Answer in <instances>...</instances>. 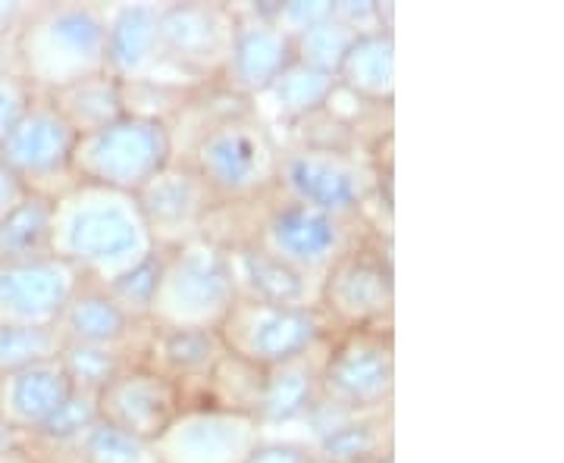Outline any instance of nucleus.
<instances>
[{
  "mask_svg": "<svg viewBox=\"0 0 564 463\" xmlns=\"http://www.w3.org/2000/svg\"><path fill=\"white\" fill-rule=\"evenodd\" d=\"M355 38L358 35L329 13L326 20L314 22L311 29H304L302 35L292 38V44H295V63L311 66V69L326 73V76H336Z\"/></svg>",
  "mask_w": 564,
  "mask_h": 463,
  "instance_id": "31",
  "label": "nucleus"
},
{
  "mask_svg": "<svg viewBox=\"0 0 564 463\" xmlns=\"http://www.w3.org/2000/svg\"><path fill=\"white\" fill-rule=\"evenodd\" d=\"M236 301L239 291L229 247L202 235L161 251V276L148 322L173 329H220Z\"/></svg>",
  "mask_w": 564,
  "mask_h": 463,
  "instance_id": "5",
  "label": "nucleus"
},
{
  "mask_svg": "<svg viewBox=\"0 0 564 463\" xmlns=\"http://www.w3.org/2000/svg\"><path fill=\"white\" fill-rule=\"evenodd\" d=\"M307 423L314 426L311 454L323 463H377L392 454V410L386 414H343L321 404Z\"/></svg>",
  "mask_w": 564,
  "mask_h": 463,
  "instance_id": "20",
  "label": "nucleus"
},
{
  "mask_svg": "<svg viewBox=\"0 0 564 463\" xmlns=\"http://www.w3.org/2000/svg\"><path fill=\"white\" fill-rule=\"evenodd\" d=\"M32 448H39V444H32ZM39 451L54 454V458H66L73 463H161L154 442L129 436L117 426L104 423V420H98L79 442L66 451H47V448H39Z\"/></svg>",
  "mask_w": 564,
  "mask_h": 463,
  "instance_id": "29",
  "label": "nucleus"
},
{
  "mask_svg": "<svg viewBox=\"0 0 564 463\" xmlns=\"http://www.w3.org/2000/svg\"><path fill=\"white\" fill-rule=\"evenodd\" d=\"M17 442H20V439H17V432L0 423V454H3V451H10Z\"/></svg>",
  "mask_w": 564,
  "mask_h": 463,
  "instance_id": "41",
  "label": "nucleus"
},
{
  "mask_svg": "<svg viewBox=\"0 0 564 463\" xmlns=\"http://www.w3.org/2000/svg\"><path fill=\"white\" fill-rule=\"evenodd\" d=\"M25 195H29V191H25L20 181L13 179V176L0 166V220H3V217H7V213H10L22 198H25Z\"/></svg>",
  "mask_w": 564,
  "mask_h": 463,
  "instance_id": "38",
  "label": "nucleus"
},
{
  "mask_svg": "<svg viewBox=\"0 0 564 463\" xmlns=\"http://www.w3.org/2000/svg\"><path fill=\"white\" fill-rule=\"evenodd\" d=\"M76 129L63 120L51 95H35L32 107L10 129L0 142V166L20 181L29 195L61 198L73 179V151H76Z\"/></svg>",
  "mask_w": 564,
  "mask_h": 463,
  "instance_id": "9",
  "label": "nucleus"
},
{
  "mask_svg": "<svg viewBox=\"0 0 564 463\" xmlns=\"http://www.w3.org/2000/svg\"><path fill=\"white\" fill-rule=\"evenodd\" d=\"M217 332L229 354L261 370L295 361L333 335L317 307H276L242 298L232 304Z\"/></svg>",
  "mask_w": 564,
  "mask_h": 463,
  "instance_id": "10",
  "label": "nucleus"
},
{
  "mask_svg": "<svg viewBox=\"0 0 564 463\" xmlns=\"http://www.w3.org/2000/svg\"><path fill=\"white\" fill-rule=\"evenodd\" d=\"M57 329H22V326H0V376L17 373L22 366L51 361L61 354Z\"/></svg>",
  "mask_w": 564,
  "mask_h": 463,
  "instance_id": "33",
  "label": "nucleus"
},
{
  "mask_svg": "<svg viewBox=\"0 0 564 463\" xmlns=\"http://www.w3.org/2000/svg\"><path fill=\"white\" fill-rule=\"evenodd\" d=\"M336 81L343 91L355 95L358 101L389 110L395 101V35H392V29L358 35L345 54Z\"/></svg>",
  "mask_w": 564,
  "mask_h": 463,
  "instance_id": "25",
  "label": "nucleus"
},
{
  "mask_svg": "<svg viewBox=\"0 0 564 463\" xmlns=\"http://www.w3.org/2000/svg\"><path fill=\"white\" fill-rule=\"evenodd\" d=\"M35 95H39V91L22 79L17 69L0 73V142L10 135V129L20 122L22 113L32 107Z\"/></svg>",
  "mask_w": 564,
  "mask_h": 463,
  "instance_id": "36",
  "label": "nucleus"
},
{
  "mask_svg": "<svg viewBox=\"0 0 564 463\" xmlns=\"http://www.w3.org/2000/svg\"><path fill=\"white\" fill-rule=\"evenodd\" d=\"M229 266H232L236 291L242 301L276 304V307H317L321 279L304 276L251 244L229 247Z\"/></svg>",
  "mask_w": 564,
  "mask_h": 463,
  "instance_id": "22",
  "label": "nucleus"
},
{
  "mask_svg": "<svg viewBox=\"0 0 564 463\" xmlns=\"http://www.w3.org/2000/svg\"><path fill=\"white\" fill-rule=\"evenodd\" d=\"M317 310L333 332L392 329L395 273L380 235L358 244L323 273Z\"/></svg>",
  "mask_w": 564,
  "mask_h": 463,
  "instance_id": "8",
  "label": "nucleus"
},
{
  "mask_svg": "<svg viewBox=\"0 0 564 463\" xmlns=\"http://www.w3.org/2000/svg\"><path fill=\"white\" fill-rule=\"evenodd\" d=\"M107 13L101 3H32L10 38L13 66L39 95L104 73Z\"/></svg>",
  "mask_w": 564,
  "mask_h": 463,
  "instance_id": "3",
  "label": "nucleus"
},
{
  "mask_svg": "<svg viewBox=\"0 0 564 463\" xmlns=\"http://www.w3.org/2000/svg\"><path fill=\"white\" fill-rule=\"evenodd\" d=\"M54 329H57L63 344L122 351V354L139 361L148 322L132 320L120 304L110 298V291L104 285L82 283L76 295L69 298V304L63 307L61 320Z\"/></svg>",
  "mask_w": 564,
  "mask_h": 463,
  "instance_id": "18",
  "label": "nucleus"
},
{
  "mask_svg": "<svg viewBox=\"0 0 564 463\" xmlns=\"http://www.w3.org/2000/svg\"><path fill=\"white\" fill-rule=\"evenodd\" d=\"M326 344H317L314 351H307L295 361L280 363L273 370H267V383H263V401H261V420L263 429L270 426H285L299 423L321 407L323 392H321V373H323V354H326Z\"/></svg>",
  "mask_w": 564,
  "mask_h": 463,
  "instance_id": "23",
  "label": "nucleus"
},
{
  "mask_svg": "<svg viewBox=\"0 0 564 463\" xmlns=\"http://www.w3.org/2000/svg\"><path fill=\"white\" fill-rule=\"evenodd\" d=\"M185 395L173 379L144 363H129L104 385L98 395V417L144 442H158L166 426L180 417Z\"/></svg>",
  "mask_w": 564,
  "mask_h": 463,
  "instance_id": "15",
  "label": "nucleus"
},
{
  "mask_svg": "<svg viewBox=\"0 0 564 463\" xmlns=\"http://www.w3.org/2000/svg\"><path fill=\"white\" fill-rule=\"evenodd\" d=\"M261 13L273 25H280L289 38L302 35L304 29H311L314 22L326 20L333 13L329 0H292V3H258Z\"/></svg>",
  "mask_w": 564,
  "mask_h": 463,
  "instance_id": "35",
  "label": "nucleus"
},
{
  "mask_svg": "<svg viewBox=\"0 0 564 463\" xmlns=\"http://www.w3.org/2000/svg\"><path fill=\"white\" fill-rule=\"evenodd\" d=\"M135 201L158 251H170L192 239H202L207 220L220 207L202 176L180 157L163 166L135 195Z\"/></svg>",
  "mask_w": 564,
  "mask_h": 463,
  "instance_id": "13",
  "label": "nucleus"
},
{
  "mask_svg": "<svg viewBox=\"0 0 564 463\" xmlns=\"http://www.w3.org/2000/svg\"><path fill=\"white\" fill-rule=\"evenodd\" d=\"M51 101L57 103L63 120L76 129V135H88L126 117V88L107 69L54 91Z\"/></svg>",
  "mask_w": 564,
  "mask_h": 463,
  "instance_id": "26",
  "label": "nucleus"
},
{
  "mask_svg": "<svg viewBox=\"0 0 564 463\" xmlns=\"http://www.w3.org/2000/svg\"><path fill=\"white\" fill-rule=\"evenodd\" d=\"M173 157L176 144L170 122L126 113L104 129L79 135L73 151V179L139 195Z\"/></svg>",
  "mask_w": 564,
  "mask_h": 463,
  "instance_id": "6",
  "label": "nucleus"
},
{
  "mask_svg": "<svg viewBox=\"0 0 564 463\" xmlns=\"http://www.w3.org/2000/svg\"><path fill=\"white\" fill-rule=\"evenodd\" d=\"M307 458H311V448H307V444L263 439L245 463H304Z\"/></svg>",
  "mask_w": 564,
  "mask_h": 463,
  "instance_id": "37",
  "label": "nucleus"
},
{
  "mask_svg": "<svg viewBox=\"0 0 564 463\" xmlns=\"http://www.w3.org/2000/svg\"><path fill=\"white\" fill-rule=\"evenodd\" d=\"M107 13V41H104V66L122 85H170L192 88L182 81L161 54L158 20L161 3H113L104 7Z\"/></svg>",
  "mask_w": 564,
  "mask_h": 463,
  "instance_id": "14",
  "label": "nucleus"
},
{
  "mask_svg": "<svg viewBox=\"0 0 564 463\" xmlns=\"http://www.w3.org/2000/svg\"><path fill=\"white\" fill-rule=\"evenodd\" d=\"M304 463H323V461H317V458H314V454H311V458H307V461Z\"/></svg>",
  "mask_w": 564,
  "mask_h": 463,
  "instance_id": "42",
  "label": "nucleus"
},
{
  "mask_svg": "<svg viewBox=\"0 0 564 463\" xmlns=\"http://www.w3.org/2000/svg\"><path fill=\"white\" fill-rule=\"evenodd\" d=\"M57 361H61L63 373H66V379L73 385V392L95 395V398H98L104 385L110 383L122 366L135 363V357H129V354H122V351H107V348L63 344Z\"/></svg>",
  "mask_w": 564,
  "mask_h": 463,
  "instance_id": "30",
  "label": "nucleus"
},
{
  "mask_svg": "<svg viewBox=\"0 0 564 463\" xmlns=\"http://www.w3.org/2000/svg\"><path fill=\"white\" fill-rule=\"evenodd\" d=\"M236 25L239 13L229 3H161L158 38L163 63L192 88L214 85L229 57Z\"/></svg>",
  "mask_w": 564,
  "mask_h": 463,
  "instance_id": "11",
  "label": "nucleus"
},
{
  "mask_svg": "<svg viewBox=\"0 0 564 463\" xmlns=\"http://www.w3.org/2000/svg\"><path fill=\"white\" fill-rule=\"evenodd\" d=\"M135 195L76 181L54 198L51 254L79 269L85 283H117L154 254Z\"/></svg>",
  "mask_w": 564,
  "mask_h": 463,
  "instance_id": "1",
  "label": "nucleus"
},
{
  "mask_svg": "<svg viewBox=\"0 0 564 463\" xmlns=\"http://www.w3.org/2000/svg\"><path fill=\"white\" fill-rule=\"evenodd\" d=\"M98 398L95 395H82V392H73L63 407L41 426L35 436L22 439V442L39 444V448H47V451H66L73 444L79 442L82 436L98 423Z\"/></svg>",
  "mask_w": 564,
  "mask_h": 463,
  "instance_id": "32",
  "label": "nucleus"
},
{
  "mask_svg": "<svg viewBox=\"0 0 564 463\" xmlns=\"http://www.w3.org/2000/svg\"><path fill=\"white\" fill-rule=\"evenodd\" d=\"M263 383H267V370L226 351L220 363L214 366V373L207 376V383L202 385V395L195 401H207L214 407H223V410H232V414L258 417L263 401Z\"/></svg>",
  "mask_w": 564,
  "mask_h": 463,
  "instance_id": "28",
  "label": "nucleus"
},
{
  "mask_svg": "<svg viewBox=\"0 0 564 463\" xmlns=\"http://www.w3.org/2000/svg\"><path fill=\"white\" fill-rule=\"evenodd\" d=\"M336 91V76L317 73L311 66L292 63L263 95L248 103L251 113L276 135L280 129H295L326 110Z\"/></svg>",
  "mask_w": 564,
  "mask_h": 463,
  "instance_id": "24",
  "label": "nucleus"
},
{
  "mask_svg": "<svg viewBox=\"0 0 564 463\" xmlns=\"http://www.w3.org/2000/svg\"><path fill=\"white\" fill-rule=\"evenodd\" d=\"M223 354H226V344L217 329H173V326L148 322L139 363L173 379L188 404L202 395V385L207 383V376L214 373Z\"/></svg>",
  "mask_w": 564,
  "mask_h": 463,
  "instance_id": "19",
  "label": "nucleus"
},
{
  "mask_svg": "<svg viewBox=\"0 0 564 463\" xmlns=\"http://www.w3.org/2000/svg\"><path fill=\"white\" fill-rule=\"evenodd\" d=\"M22 16H25V3H0V44L13 38Z\"/></svg>",
  "mask_w": 564,
  "mask_h": 463,
  "instance_id": "39",
  "label": "nucleus"
},
{
  "mask_svg": "<svg viewBox=\"0 0 564 463\" xmlns=\"http://www.w3.org/2000/svg\"><path fill=\"white\" fill-rule=\"evenodd\" d=\"M0 463H47V461L41 458L32 444H25L20 439V442L13 444L10 451H3V454H0Z\"/></svg>",
  "mask_w": 564,
  "mask_h": 463,
  "instance_id": "40",
  "label": "nucleus"
},
{
  "mask_svg": "<svg viewBox=\"0 0 564 463\" xmlns=\"http://www.w3.org/2000/svg\"><path fill=\"white\" fill-rule=\"evenodd\" d=\"M69 395L73 385L57 357L22 366L0 376V423L13 429L17 439H29L61 410Z\"/></svg>",
  "mask_w": 564,
  "mask_h": 463,
  "instance_id": "21",
  "label": "nucleus"
},
{
  "mask_svg": "<svg viewBox=\"0 0 564 463\" xmlns=\"http://www.w3.org/2000/svg\"><path fill=\"white\" fill-rule=\"evenodd\" d=\"M267 439L258 417L192 401L154 442L161 463H245Z\"/></svg>",
  "mask_w": 564,
  "mask_h": 463,
  "instance_id": "12",
  "label": "nucleus"
},
{
  "mask_svg": "<svg viewBox=\"0 0 564 463\" xmlns=\"http://www.w3.org/2000/svg\"><path fill=\"white\" fill-rule=\"evenodd\" d=\"M282 147L245 101L214 110L198 122L195 139L176 151L220 207L254 203L276 195Z\"/></svg>",
  "mask_w": 564,
  "mask_h": 463,
  "instance_id": "2",
  "label": "nucleus"
},
{
  "mask_svg": "<svg viewBox=\"0 0 564 463\" xmlns=\"http://www.w3.org/2000/svg\"><path fill=\"white\" fill-rule=\"evenodd\" d=\"M158 276H161V251H154L135 269H129L117 283L107 285V291L132 320L148 322L151 304H154V291H158Z\"/></svg>",
  "mask_w": 564,
  "mask_h": 463,
  "instance_id": "34",
  "label": "nucleus"
},
{
  "mask_svg": "<svg viewBox=\"0 0 564 463\" xmlns=\"http://www.w3.org/2000/svg\"><path fill=\"white\" fill-rule=\"evenodd\" d=\"M236 13H239L236 38L223 63L220 79L214 85L232 95L236 101L251 103L295 63V44L280 25L263 16L261 7H245V10L236 7Z\"/></svg>",
  "mask_w": 564,
  "mask_h": 463,
  "instance_id": "16",
  "label": "nucleus"
},
{
  "mask_svg": "<svg viewBox=\"0 0 564 463\" xmlns=\"http://www.w3.org/2000/svg\"><path fill=\"white\" fill-rule=\"evenodd\" d=\"M380 166L364 147L282 144L276 195L311 207L333 220L370 225V207L380 198Z\"/></svg>",
  "mask_w": 564,
  "mask_h": 463,
  "instance_id": "4",
  "label": "nucleus"
},
{
  "mask_svg": "<svg viewBox=\"0 0 564 463\" xmlns=\"http://www.w3.org/2000/svg\"><path fill=\"white\" fill-rule=\"evenodd\" d=\"M51 217H54L51 198L25 195L0 220V266L54 257L51 254Z\"/></svg>",
  "mask_w": 564,
  "mask_h": 463,
  "instance_id": "27",
  "label": "nucleus"
},
{
  "mask_svg": "<svg viewBox=\"0 0 564 463\" xmlns=\"http://www.w3.org/2000/svg\"><path fill=\"white\" fill-rule=\"evenodd\" d=\"M323 401L343 414H386L395 401L392 329L333 332L321 373Z\"/></svg>",
  "mask_w": 564,
  "mask_h": 463,
  "instance_id": "7",
  "label": "nucleus"
},
{
  "mask_svg": "<svg viewBox=\"0 0 564 463\" xmlns=\"http://www.w3.org/2000/svg\"><path fill=\"white\" fill-rule=\"evenodd\" d=\"M82 283L79 269L57 257L0 266V326L54 329Z\"/></svg>",
  "mask_w": 564,
  "mask_h": 463,
  "instance_id": "17",
  "label": "nucleus"
}]
</instances>
